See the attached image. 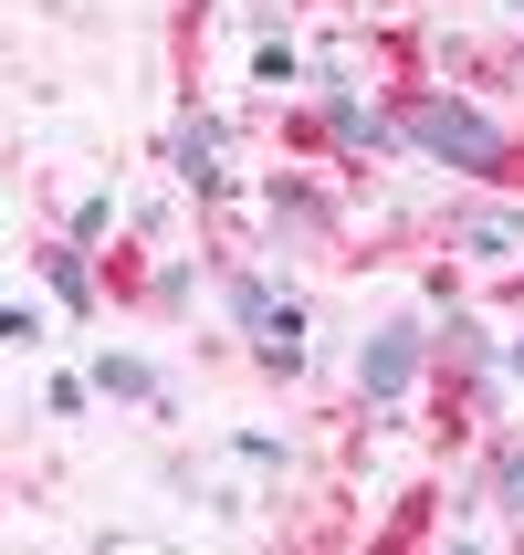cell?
Returning a JSON list of instances; mask_svg holds the SVG:
<instances>
[{"mask_svg":"<svg viewBox=\"0 0 524 555\" xmlns=\"http://www.w3.org/2000/svg\"><path fill=\"white\" fill-rule=\"evenodd\" d=\"M252 357H263L273 377H294V367H305V314H294V305H283V314H263V336H252Z\"/></svg>","mask_w":524,"mask_h":555,"instance_id":"5b68a950","label":"cell"},{"mask_svg":"<svg viewBox=\"0 0 524 555\" xmlns=\"http://www.w3.org/2000/svg\"><path fill=\"white\" fill-rule=\"evenodd\" d=\"M503 11H524V0H503Z\"/></svg>","mask_w":524,"mask_h":555,"instance_id":"7c38bea8","label":"cell"},{"mask_svg":"<svg viewBox=\"0 0 524 555\" xmlns=\"http://www.w3.org/2000/svg\"><path fill=\"white\" fill-rule=\"evenodd\" d=\"M325 137H336V147H388V137H399V126L378 116V105H357V94H325Z\"/></svg>","mask_w":524,"mask_h":555,"instance_id":"3957f363","label":"cell"},{"mask_svg":"<svg viewBox=\"0 0 524 555\" xmlns=\"http://www.w3.org/2000/svg\"><path fill=\"white\" fill-rule=\"evenodd\" d=\"M399 137H409V147H431L451 179H503V168H514V137H503L483 105H462V94H409Z\"/></svg>","mask_w":524,"mask_h":555,"instance_id":"6da1fadb","label":"cell"},{"mask_svg":"<svg viewBox=\"0 0 524 555\" xmlns=\"http://www.w3.org/2000/svg\"><path fill=\"white\" fill-rule=\"evenodd\" d=\"M94 388H105V399H157V377L137 367V357H94Z\"/></svg>","mask_w":524,"mask_h":555,"instance_id":"ba28073f","label":"cell"},{"mask_svg":"<svg viewBox=\"0 0 524 555\" xmlns=\"http://www.w3.org/2000/svg\"><path fill=\"white\" fill-rule=\"evenodd\" d=\"M357 377H368V399H399L409 377H420V325H378L368 357H357Z\"/></svg>","mask_w":524,"mask_h":555,"instance_id":"7a4b0ae2","label":"cell"},{"mask_svg":"<svg viewBox=\"0 0 524 555\" xmlns=\"http://www.w3.org/2000/svg\"><path fill=\"white\" fill-rule=\"evenodd\" d=\"M462 251H472V262H503V251H524V210H472V220H462Z\"/></svg>","mask_w":524,"mask_h":555,"instance_id":"277c9868","label":"cell"},{"mask_svg":"<svg viewBox=\"0 0 524 555\" xmlns=\"http://www.w3.org/2000/svg\"><path fill=\"white\" fill-rule=\"evenodd\" d=\"M231 314H242L252 336H263V314H273V283H263V273H242V283H231Z\"/></svg>","mask_w":524,"mask_h":555,"instance_id":"9c48e42d","label":"cell"},{"mask_svg":"<svg viewBox=\"0 0 524 555\" xmlns=\"http://www.w3.org/2000/svg\"><path fill=\"white\" fill-rule=\"evenodd\" d=\"M494 493H503V503H514V514H524V451H503V472H494Z\"/></svg>","mask_w":524,"mask_h":555,"instance_id":"30bf717a","label":"cell"},{"mask_svg":"<svg viewBox=\"0 0 524 555\" xmlns=\"http://www.w3.org/2000/svg\"><path fill=\"white\" fill-rule=\"evenodd\" d=\"M179 179L200 189V199H210V189H231V179H220V126H210V116H200V126L179 137Z\"/></svg>","mask_w":524,"mask_h":555,"instance_id":"8992f818","label":"cell"},{"mask_svg":"<svg viewBox=\"0 0 524 555\" xmlns=\"http://www.w3.org/2000/svg\"><path fill=\"white\" fill-rule=\"evenodd\" d=\"M503 367H514V377H524V346H514V357H503Z\"/></svg>","mask_w":524,"mask_h":555,"instance_id":"8fae6325","label":"cell"},{"mask_svg":"<svg viewBox=\"0 0 524 555\" xmlns=\"http://www.w3.org/2000/svg\"><path fill=\"white\" fill-rule=\"evenodd\" d=\"M42 262H53V294H63L74 314H85V305H94V262H85V242H53Z\"/></svg>","mask_w":524,"mask_h":555,"instance_id":"52a82bcc","label":"cell"}]
</instances>
